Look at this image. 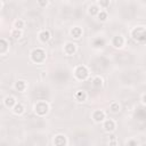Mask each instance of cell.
Here are the masks:
<instances>
[{
  "mask_svg": "<svg viewBox=\"0 0 146 146\" xmlns=\"http://www.w3.org/2000/svg\"><path fill=\"white\" fill-rule=\"evenodd\" d=\"M30 58L33 63H36V64H41L46 60L47 58V55H46V51L41 48H36V49H33L30 54Z\"/></svg>",
  "mask_w": 146,
  "mask_h": 146,
  "instance_id": "6da1fadb",
  "label": "cell"
},
{
  "mask_svg": "<svg viewBox=\"0 0 146 146\" xmlns=\"http://www.w3.org/2000/svg\"><path fill=\"white\" fill-rule=\"evenodd\" d=\"M131 36L137 41H146V29L143 26L135 27L131 31Z\"/></svg>",
  "mask_w": 146,
  "mask_h": 146,
  "instance_id": "7a4b0ae2",
  "label": "cell"
},
{
  "mask_svg": "<svg viewBox=\"0 0 146 146\" xmlns=\"http://www.w3.org/2000/svg\"><path fill=\"white\" fill-rule=\"evenodd\" d=\"M74 76L78 80H87L89 76V70L84 65H79L74 70Z\"/></svg>",
  "mask_w": 146,
  "mask_h": 146,
  "instance_id": "3957f363",
  "label": "cell"
},
{
  "mask_svg": "<svg viewBox=\"0 0 146 146\" xmlns=\"http://www.w3.org/2000/svg\"><path fill=\"white\" fill-rule=\"evenodd\" d=\"M48 111H49V104L44 100H40L34 105V112L40 116L46 115L48 113Z\"/></svg>",
  "mask_w": 146,
  "mask_h": 146,
  "instance_id": "277c9868",
  "label": "cell"
},
{
  "mask_svg": "<svg viewBox=\"0 0 146 146\" xmlns=\"http://www.w3.org/2000/svg\"><path fill=\"white\" fill-rule=\"evenodd\" d=\"M76 51V44L73 43V42H66L64 44V52L67 55V56H72L74 55Z\"/></svg>",
  "mask_w": 146,
  "mask_h": 146,
  "instance_id": "5b68a950",
  "label": "cell"
},
{
  "mask_svg": "<svg viewBox=\"0 0 146 146\" xmlns=\"http://www.w3.org/2000/svg\"><path fill=\"white\" fill-rule=\"evenodd\" d=\"M125 43V40L122 35H115L113 39H112V44L115 47V48H122Z\"/></svg>",
  "mask_w": 146,
  "mask_h": 146,
  "instance_id": "8992f818",
  "label": "cell"
},
{
  "mask_svg": "<svg viewBox=\"0 0 146 146\" xmlns=\"http://www.w3.org/2000/svg\"><path fill=\"white\" fill-rule=\"evenodd\" d=\"M105 117H106V114H105V112L102 111V110H96V111L92 113V119H94L95 122H102V121L105 120Z\"/></svg>",
  "mask_w": 146,
  "mask_h": 146,
  "instance_id": "52a82bcc",
  "label": "cell"
},
{
  "mask_svg": "<svg viewBox=\"0 0 146 146\" xmlns=\"http://www.w3.org/2000/svg\"><path fill=\"white\" fill-rule=\"evenodd\" d=\"M38 36H39V40H40L41 42H47V41L50 40L51 34H50V32H49L48 30H42V31L39 33Z\"/></svg>",
  "mask_w": 146,
  "mask_h": 146,
  "instance_id": "ba28073f",
  "label": "cell"
},
{
  "mask_svg": "<svg viewBox=\"0 0 146 146\" xmlns=\"http://www.w3.org/2000/svg\"><path fill=\"white\" fill-rule=\"evenodd\" d=\"M8 50H9V42L5 38H1V40H0V54L5 55Z\"/></svg>",
  "mask_w": 146,
  "mask_h": 146,
  "instance_id": "9c48e42d",
  "label": "cell"
},
{
  "mask_svg": "<svg viewBox=\"0 0 146 146\" xmlns=\"http://www.w3.org/2000/svg\"><path fill=\"white\" fill-rule=\"evenodd\" d=\"M74 97H75V99H76L78 102H86L88 96H87V92H86L84 90H78V91L75 92Z\"/></svg>",
  "mask_w": 146,
  "mask_h": 146,
  "instance_id": "30bf717a",
  "label": "cell"
},
{
  "mask_svg": "<svg viewBox=\"0 0 146 146\" xmlns=\"http://www.w3.org/2000/svg\"><path fill=\"white\" fill-rule=\"evenodd\" d=\"M104 129L107 132H111V131L115 130V122L113 120H106L104 122Z\"/></svg>",
  "mask_w": 146,
  "mask_h": 146,
  "instance_id": "8fae6325",
  "label": "cell"
},
{
  "mask_svg": "<svg viewBox=\"0 0 146 146\" xmlns=\"http://www.w3.org/2000/svg\"><path fill=\"white\" fill-rule=\"evenodd\" d=\"M15 88L19 91V92H24L27 88V83L24 81V80H18L16 83H15Z\"/></svg>",
  "mask_w": 146,
  "mask_h": 146,
  "instance_id": "7c38bea8",
  "label": "cell"
},
{
  "mask_svg": "<svg viewBox=\"0 0 146 146\" xmlns=\"http://www.w3.org/2000/svg\"><path fill=\"white\" fill-rule=\"evenodd\" d=\"M3 103H5V105H6L7 107L13 108L14 105H15L17 102H16V98H15L14 96H7V97L5 98V100H3Z\"/></svg>",
  "mask_w": 146,
  "mask_h": 146,
  "instance_id": "4fadbf2b",
  "label": "cell"
},
{
  "mask_svg": "<svg viewBox=\"0 0 146 146\" xmlns=\"http://www.w3.org/2000/svg\"><path fill=\"white\" fill-rule=\"evenodd\" d=\"M70 33H71V35H72L74 39H79V38L82 35V29L79 27V26H74V27L70 31Z\"/></svg>",
  "mask_w": 146,
  "mask_h": 146,
  "instance_id": "5bb4252c",
  "label": "cell"
},
{
  "mask_svg": "<svg viewBox=\"0 0 146 146\" xmlns=\"http://www.w3.org/2000/svg\"><path fill=\"white\" fill-rule=\"evenodd\" d=\"M13 112H14V114L19 115V114H22L24 112V106L21 103H16L14 105V107H13Z\"/></svg>",
  "mask_w": 146,
  "mask_h": 146,
  "instance_id": "9a60e30c",
  "label": "cell"
},
{
  "mask_svg": "<svg viewBox=\"0 0 146 146\" xmlns=\"http://www.w3.org/2000/svg\"><path fill=\"white\" fill-rule=\"evenodd\" d=\"M54 143L56 145H64L66 144V139H65V136L64 135H57L54 139Z\"/></svg>",
  "mask_w": 146,
  "mask_h": 146,
  "instance_id": "2e32d148",
  "label": "cell"
},
{
  "mask_svg": "<svg viewBox=\"0 0 146 146\" xmlns=\"http://www.w3.org/2000/svg\"><path fill=\"white\" fill-rule=\"evenodd\" d=\"M10 35H11L14 39L18 40L19 38H22V35H23V32H22V30H19V29H15V27H14V30L10 32Z\"/></svg>",
  "mask_w": 146,
  "mask_h": 146,
  "instance_id": "e0dca14e",
  "label": "cell"
},
{
  "mask_svg": "<svg viewBox=\"0 0 146 146\" xmlns=\"http://www.w3.org/2000/svg\"><path fill=\"white\" fill-rule=\"evenodd\" d=\"M92 86H94V87H97V88H98V87H102V86H103V79H102L100 76H98V75L95 76V78L92 79Z\"/></svg>",
  "mask_w": 146,
  "mask_h": 146,
  "instance_id": "ac0fdd59",
  "label": "cell"
},
{
  "mask_svg": "<svg viewBox=\"0 0 146 146\" xmlns=\"http://www.w3.org/2000/svg\"><path fill=\"white\" fill-rule=\"evenodd\" d=\"M110 110H111L113 113L119 112V111H120V104H119L117 102H113V103H111V105H110Z\"/></svg>",
  "mask_w": 146,
  "mask_h": 146,
  "instance_id": "d6986e66",
  "label": "cell"
},
{
  "mask_svg": "<svg viewBox=\"0 0 146 146\" xmlns=\"http://www.w3.org/2000/svg\"><path fill=\"white\" fill-rule=\"evenodd\" d=\"M99 11H100L99 10V7L96 6V5H92V6L89 7V14L90 15H98Z\"/></svg>",
  "mask_w": 146,
  "mask_h": 146,
  "instance_id": "ffe728a7",
  "label": "cell"
},
{
  "mask_svg": "<svg viewBox=\"0 0 146 146\" xmlns=\"http://www.w3.org/2000/svg\"><path fill=\"white\" fill-rule=\"evenodd\" d=\"M14 27H15V29H19V30H22V29L24 27V21H22V19H17V21H15V22H14Z\"/></svg>",
  "mask_w": 146,
  "mask_h": 146,
  "instance_id": "44dd1931",
  "label": "cell"
},
{
  "mask_svg": "<svg viewBox=\"0 0 146 146\" xmlns=\"http://www.w3.org/2000/svg\"><path fill=\"white\" fill-rule=\"evenodd\" d=\"M98 18H99V21H102V22L106 21V19H107V13L104 11V10H100V11L98 13Z\"/></svg>",
  "mask_w": 146,
  "mask_h": 146,
  "instance_id": "7402d4cb",
  "label": "cell"
},
{
  "mask_svg": "<svg viewBox=\"0 0 146 146\" xmlns=\"http://www.w3.org/2000/svg\"><path fill=\"white\" fill-rule=\"evenodd\" d=\"M98 3L102 8H106L110 5V0H98Z\"/></svg>",
  "mask_w": 146,
  "mask_h": 146,
  "instance_id": "603a6c76",
  "label": "cell"
},
{
  "mask_svg": "<svg viewBox=\"0 0 146 146\" xmlns=\"http://www.w3.org/2000/svg\"><path fill=\"white\" fill-rule=\"evenodd\" d=\"M48 3H49L48 0H38V5H39L40 7H46Z\"/></svg>",
  "mask_w": 146,
  "mask_h": 146,
  "instance_id": "cb8c5ba5",
  "label": "cell"
},
{
  "mask_svg": "<svg viewBox=\"0 0 146 146\" xmlns=\"http://www.w3.org/2000/svg\"><path fill=\"white\" fill-rule=\"evenodd\" d=\"M141 100H143V103L146 105V94H144V95H143V97H141Z\"/></svg>",
  "mask_w": 146,
  "mask_h": 146,
  "instance_id": "d4e9b609",
  "label": "cell"
}]
</instances>
